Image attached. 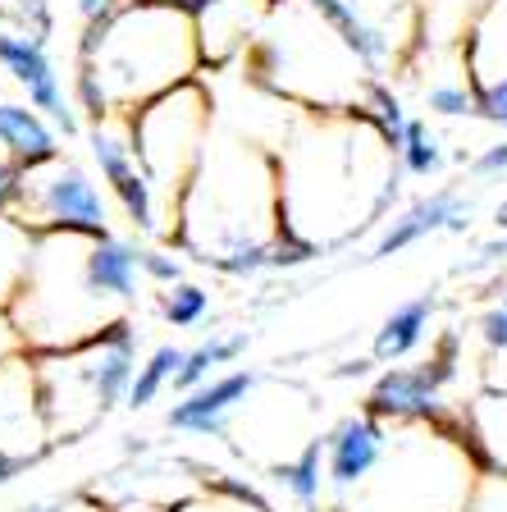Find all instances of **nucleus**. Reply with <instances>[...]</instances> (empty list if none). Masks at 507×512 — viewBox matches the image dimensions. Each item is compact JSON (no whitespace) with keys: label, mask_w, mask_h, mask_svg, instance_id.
I'll list each match as a JSON object with an SVG mask.
<instances>
[{"label":"nucleus","mask_w":507,"mask_h":512,"mask_svg":"<svg viewBox=\"0 0 507 512\" xmlns=\"http://www.w3.org/2000/svg\"><path fill=\"white\" fill-rule=\"evenodd\" d=\"M261 384L256 371H224L211 384H201L192 394H183L179 403L165 412V426L179 435H201V439H220L229 430V421L238 416V407L252 398V389Z\"/></svg>","instance_id":"obj_16"},{"label":"nucleus","mask_w":507,"mask_h":512,"mask_svg":"<svg viewBox=\"0 0 507 512\" xmlns=\"http://www.w3.org/2000/svg\"><path fill=\"white\" fill-rule=\"evenodd\" d=\"M503 307H507V293H503Z\"/></svg>","instance_id":"obj_44"},{"label":"nucleus","mask_w":507,"mask_h":512,"mask_svg":"<svg viewBox=\"0 0 507 512\" xmlns=\"http://www.w3.org/2000/svg\"><path fill=\"white\" fill-rule=\"evenodd\" d=\"M174 252H179V247H165V243L142 247V275H147V284H156V288L183 284V261Z\"/></svg>","instance_id":"obj_31"},{"label":"nucleus","mask_w":507,"mask_h":512,"mask_svg":"<svg viewBox=\"0 0 507 512\" xmlns=\"http://www.w3.org/2000/svg\"><path fill=\"white\" fill-rule=\"evenodd\" d=\"M55 156H60V133L51 119L32 101H0V160H14L28 170Z\"/></svg>","instance_id":"obj_17"},{"label":"nucleus","mask_w":507,"mask_h":512,"mask_svg":"<svg viewBox=\"0 0 507 512\" xmlns=\"http://www.w3.org/2000/svg\"><path fill=\"white\" fill-rule=\"evenodd\" d=\"M462 426L476 444L485 471H498L507 476V389H485L462 407Z\"/></svg>","instance_id":"obj_21"},{"label":"nucleus","mask_w":507,"mask_h":512,"mask_svg":"<svg viewBox=\"0 0 507 512\" xmlns=\"http://www.w3.org/2000/svg\"><path fill=\"white\" fill-rule=\"evenodd\" d=\"M128 124H133V151H138L142 174L151 179L165 211L179 224V202L215 133L211 87L201 83V78H192V83L174 87V92L147 101L142 110H133Z\"/></svg>","instance_id":"obj_8"},{"label":"nucleus","mask_w":507,"mask_h":512,"mask_svg":"<svg viewBox=\"0 0 507 512\" xmlns=\"http://www.w3.org/2000/svg\"><path fill=\"white\" fill-rule=\"evenodd\" d=\"M457 375V334H444L439 348L412 366H384L366 394V412L384 421H448L462 407H448V384Z\"/></svg>","instance_id":"obj_10"},{"label":"nucleus","mask_w":507,"mask_h":512,"mask_svg":"<svg viewBox=\"0 0 507 512\" xmlns=\"http://www.w3.org/2000/svg\"><path fill=\"white\" fill-rule=\"evenodd\" d=\"M0 69L28 92V101L51 119L60 138H78V133H83V110H78L74 96L64 92L46 42H37V37H28V32L10 28L5 14H0Z\"/></svg>","instance_id":"obj_12"},{"label":"nucleus","mask_w":507,"mask_h":512,"mask_svg":"<svg viewBox=\"0 0 507 512\" xmlns=\"http://www.w3.org/2000/svg\"><path fill=\"white\" fill-rule=\"evenodd\" d=\"M183 357H188V348H174V343H160V348H151L147 357H142L133 384H128V403L124 407H133V412H147V407L156 403L165 389H174V375H179Z\"/></svg>","instance_id":"obj_27"},{"label":"nucleus","mask_w":507,"mask_h":512,"mask_svg":"<svg viewBox=\"0 0 507 512\" xmlns=\"http://www.w3.org/2000/svg\"><path fill=\"white\" fill-rule=\"evenodd\" d=\"M96 234H37V256L23 279L10 316L19 325L23 352H69L133 320V307L110 298L92 279L87 243Z\"/></svg>","instance_id":"obj_6"},{"label":"nucleus","mask_w":507,"mask_h":512,"mask_svg":"<svg viewBox=\"0 0 507 512\" xmlns=\"http://www.w3.org/2000/svg\"><path fill=\"white\" fill-rule=\"evenodd\" d=\"M23 512H110L96 494H69V499H46V503H23Z\"/></svg>","instance_id":"obj_36"},{"label":"nucleus","mask_w":507,"mask_h":512,"mask_svg":"<svg viewBox=\"0 0 507 512\" xmlns=\"http://www.w3.org/2000/svg\"><path fill=\"white\" fill-rule=\"evenodd\" d=\"M19 352H23L19 325H14L10 307H5V302H0V362H5V357H19Z\"/></svg>","instance_id":"obj_38"},{"label":"nucleus","mask_w":507,"mask_h":512,"mask_svg":"<svg viewBox=\"0 0 507 512\" xmlns=\"http://www.w3.org/2000/svg\"><path fill=\"white\" fill-rule=\"evenodd\" d=\"M434 311H439L434 293H421V298L398 302V307H393L389 316L380 320L375 339H370V362H380V366H398V362H407V357H412V352L421 348L425 339H430Z\"/></svg>","instance_id":"obj_19"},{"label":"nucleus","mask_w":507,"mask_h":512,"mask_svg":"<svg viewBox=\"0 0 507 512\" xmlns=\"http://www.w3.org/2000/svg\"><path fill=\"white\" fill-rule=\"evenodd\" d=\"M174 5H188V10H192V5H201V0H174Z\"/></svg>","instance_id":"obj_43"},{"label":"nucleus","mask_w":507,"mask_h":512,"mask_svg":"<svg viewBox=\"0 0 507 512\" xmlns=\"http://www.w3.org/2000/svg\"><path fill=\"white\" fill-rule=\"evenodd\" d=\"M138 366L142 362H138V330H133V320L101 334V339L83 343V348L37 357L55 444H74V439L92 435L119 403H128V384H133Z\"/></svg>","instance_id":"obj_7"},{"label":"nucleus","mask_w":507,"mask_h":512,"mask_svg":"<svg viewBox=\"0 0 507 512\" xmlns=\"http://www.w3.org/2000/svg\"><path fill=\"white\" fill-rule=\"evenodd\" d=\"M384 444H389V421L375 412H352L343 416L334 430L325 435V476H329V494L343 499L361 485V480L375 471V462L384 458Z\"/></svg>","instance_id":"obj_14"},{"label":"nucleus","mask_w":507,"mask_h":512,"mask_svg":"<svg viewBox=\"0 0 507 512\" xmlns=\"http://www.w3.org/2000/svg\"><path fill=\"white\" fill-rule=\"evenodd\" d=\"M275 0H201L192 5L197 19V42L206 69H233L247 55V46L256 42L265 14Z\"/></svg>","instance_id":"obj_15"},{"label":"nucleus","mask_w":507,"mask_h":512,"mask_svg":"<svg viewBox=\"0 0 507 512\" xmlns=\"http://www.w3.org/2000/svg\"><path fill=\"white\" fill-rule=\"evenodd\" d=\"M55 448L60 444H55L51 416H46L37 357L32 352L5 357L0 362V453H10L19 467H37Z\"/></svg>","instance_id":"obj_11"},{"label":"nucleus","mask_w":507,"mask_h":512,"mask_svg":"<svg viewBox=\"0 0 507 512\" xmlns=\"http://www.w3.org/2000/svg\"><path fill=\"white\" fill-rule=\"evenodd\" d=\"M19 471H28V467H19V462H14L10 453H0V485H10V480L19 476Z\"/></svg>","instance_id":"obj_40"},{"label":"nucleus","mask_w":507,"mask_h":512,"mask_svg":"<svg viewBox=\"0 0 507 512\" xmlns=\"http://www.w3.org/2000/svg\"><path fill=\"white\" fill-rule=\"evenodd\" d=\"M375 37L398 51L402 64H412L425 42V0H343Z\"/></svg>","instance_id":"obj_18"},{"label":"nucleus","mask_w":507,"mask_h":512,"mask_svg":"<svg viewBox=\"0 0 507 512\" xmlns=\"http://www.w3.org/2000/svg\"><path fill=\"white\" fill-rule=\"evenodd\" d=\"M466 170L476 174V179H498V174H507V138L503 142H489L480 156L466 160Z\"/></svg>","instance_id":"obj_35"},{"label":"nucleus","mask_w":507,"mask_h":512,"mask_svg":"<svg viewBox=\"0 0 507 512\" xmlns=\"http://www.w3.org/2000/svg\"><path fill=\"white\" fill-rule=\"evenodd\" d=\"M494 229H498V234H507V202H498V211H494Z\"/></svg>","instance_id":"obj_42"},{"label":"nucleus","mask_w":507,"mask_h":512,"mask_svg":"<svg viewBox=\"0 0 507 512\" xmlns=\"http://www.w3.org/2000/svg\"><path fill=\"white\" fill-rule=\"evenodd\" d=\"M279 243H284V215H279L275 147L243 128L215 124L211 147L179 202L174 247L224 275H261L275 270Z\"/></svg>","instance_id":"obj_2"},{"label":"nucleus","mask_w":507,"mask_h":512,"mask_svg":"<svg viewBox=\"0 0 507 512\" xmlns=\"http://www.w3.org/2000/svg\"><path fill=\"white\" fill-rule=\"evenodd\" d=\"M23 197V165L14 160H0V215H14Z\"/></svg>","instance_id":"obj_37"},{"label":"nucleus","mask_w":507,"mask_h":512,"mask_svg":"<svg viewBox=\"0 0 507 512\" xmlns=\"http://www.w3.org/2000/svg\"><path fill=\"white\" fill-rule=\"evenodd\" d=\"M480 343H485L489 357H507V307L498 302V307H489L485 316H480Z\"/></svg>","instance_id":"obj_32"},{"label":"nucleus","mask_w":507,"mask_h":512,"mask_svg":"<svg viewBox=\"0 0 507 512\" xmlns=\"http://www.w3.org/2000/svg\"><path fill=\"white\" fill-rule=\"evenodd\" d=\"M466 224H471V197L457 188H434L430 197H416L393 220H384L380 238L370 243V261L407 252V247L425 243L430 234H462Z\"/></svg>","instance_id":"obj_13"},{"label":"nucleus","mask_w":507,"mask_h":512,"mask_svg":"<svg viewBox=\"0 0 507 512\" xmlns=\"http://www.w3.org/2000/svg\"><path fill=\"white\" fill-rule=\"evenodd\" d=\"M457 51H462V64L476 87L507 78V0H489Z\"/></svg>","instance_id":"obj_20"},{"label":"nucleus","mask_w":507,"mask_h":512,"mask_svg":"<svg viewBox=\"0 0 507 512\" xmlns=\"http://www.w3.org/2000/svg\"><path fill=\"white\" fill-rule=\"evenodd\" d=\"M206 74L197 19L174 0H119L101 23L78 37L74 101L87 124L133 115L147 101Z\"/></svg>","instance_id":"obj_3"},{"label":"nucleus","mask_w":507,"mask_h":512,"mask_svg":"<svg viewBox=\"0 0 507 512\" xmlns=\"http://www.w3.org/2000/svg\"><path fill=\"white\" fill-rule=\"evenodd\" d=\"M471 512H507V476H498V471H485V480H480V490H476V503H471Z\"/></svg>","instance_id":"obj_34"},{"label":"nucleus","mask_w":507,"mask_h":512,"mask_svg":"<svg viewBox=\"0 0 507 512\" xmlns=\"http://www.w3.org/2000/svg\"><path fill=\"white\" fill-rule=\"evenodd\" d=\"M476 101H480V119H489V124H498L507 133V78L480 83L476 87Z\"/></svg>","instance_id":"obj_33"},{"label":"nucleus","mask_w":507,"mask_h":512,"mask_svg":"<svg viewBox=\"0 0 507 512\" xmlns=\"http://www.w3.org/2000/svg\"><path fill=\"white\" fill-rule=\"evenodd\" d=\"M14 215L32 234H115L106 188L87 165H78L64 151L23 170V197Z\"/></svg>","instance_id":"obj_9"},{"label":"nucleus","mask_w":507,"mask_h":512,"mask_svg":"<svg viewBox=\"0 0 507 512\" xmlns=\"http://www.w3.org/2000/svg\"><path fill=\"white\" fill-rule=\"evenodd\" d=\"M489 0H425V42L421 51L434 46H462V37L471 32V23L480 19Z\"/></svg>","instance_id":"obj_28"},{"label":"nucleus","mask_w":507,"mask_h":512,"mask_svg":"<svg viewBox=\"0 0 507 512\" xmlns=\"http://www.w3.org/2000/svg\"><path fill=\"white\" fill-rule=\"evenodd\" d=\"M398 165L407 179H439L448 170V147L444 138L430 128V119L412 115L398 138Z\"/></svg>","instance_id":"obj_26"},{"label":"nucleus","mask_w":507,"mask_h":512,"mask_svg":"<svg viewBox=\"0 0 507 512\" xmlns=\"http://www.w3.org/2000/svg\"><path fill=\"white\" fill-rule=\"evenodd\" d=\"M275 165L284 238L302 243L311 256L384 224L402 188L398 147L361 110H293L275 142Z\"/></svg>","instance_id":"obj_1"},{"label":"nucleus","mask_w":507,"mask_h":512,"mask_svg":"<svg viewBox=\"0 0 507 512\" xmlns=\"http://www.w3.org/2000/svg\"><path fill=\"white\" fill-rule=\"evenodd\" d=\"M485 480L462 412L448 421H389V444L352 494L334 499V512H471Z\"/></svg>","instance_id":"obj_5"},{"label":"nucleus","mask_w":507,"mask_h":512,"mask_svg":"<svg viewBox=\"0 0 507 512\" xmlns=\"http://www.w3.org/2000/svg\"><path fill=\"white\" fill-rule=\"evenodd\" d=\"M110 508V503H106ZM110 512H165V508H156V503H115Z\"/></svg>","instance_id":"obj_41"},{"label":"nucleus","mask_w":507,"mask_h":512,"mask_svg":"<svg viewBox=\"0 0 507 512\" xmlns=\"http://www.w3.org/2000/svg\"><path fill=\"white\" fill-rule=\"evenodd\" d=\"M238 69L252 92L320 115L366 110L375 83H384L370 74L316 0H275Z\"/></svg>","instance_id":"obj_4"},{"label":"nucleus","mask_w":507,"mask_h":512,"mask_svg":"<svg viewBox=\"0 0 507 512\" xmlns=\"http://www.w3.org/2000/svg\"><path fill=\"white\" fill-rule=\"evenodd\" d=\"M275 480L288 490V499L297 503V508H316L320 494L329 490V476H325V435L307 439V444L297 448V453H288V458L275 462Z\"/></svg>","instance_id":"obj_23"},{"label":"nucleus","mask_w":507,"mask_h":512,"mask_svg":"<svg viewBox=\"0 0 507 512\" xmlns=\"http://www.w3.org/2000/svg\"><path fill=\"white\" fill-rule=\"evenodd\" d=\"M32 256H37V234L19 215H0V302L5 307L19 298L23 279L32 270Z\"/></svg>","instance_id":"obj_25"},{"label":"nucleus","mask_w":507,"mask_h":512,"mask_svg":"<svg viewBox=\"0 0 507 512\" xmlns=\"http://www.w3.org/2000/svg\"><path fill=\"white\" fill-rule=\"evenodd\" d=\"M160 316L174 330H197L201 320L211 316V288L192 284V279H183L174 288H160Z\"/></svg>","instance_id":"obj_30"},{"label":"nucleus","mask_w":507,"mask_h":512,"mask_svg":"<svg viewBox=\"0 0 507 512\" xmlns=\"http://www.w3.org/2000/svg\"><path fill=\"white\" fill-rule=\"evenodd\" d=\"M115 5H119V0H78V19H83V28H87V23H101L110 10H115Z\"/></svg>","instance_id":"obj_39"},{"label":"nucleus","mask_w":507,"mask_h":512,"mask_svg":"<svg viewBox=\"0 0 507 512\" xmlns=\"http://www.w3.org/2000/svg\"><path fill=\"white\" fill-rule=\"evenodd\" d=\"M165 512H275V508L265 503V494L252 480L211 471V476H201L197 490H188L179 503H169Z\"/></svg>","instance_id":"obj_22"},{"label":"nucleus","mask_w":507,"mask_h":512,"mask_svg":"<svg viewBox=\"0 0 507 512\" xmlns=\"http://www.w3.org/2000/svg\"><path fill=\"white\" fill-rule=\"evenodd\" d=\"M247 348H252V334L247 330L220 334V339H206V343H197V348H188L179 375H174V394L183 398V394H192V389H201V384H211L215 375H224L220 366H233Z\"/></svg>","instance_id":"obj_24"},{"label":"nucleus","mask_w":507,"mask_h":512,"mask_svg":"<svg viewBox=\"0 0 507 512\" xmlns=\"http://www.w3.org/2000/svg\"><path fill=\"white\" fill-rule=\"evenodd\" d=\"M425 110L439 119H471L480 115V101H476V83H471V74H466V64H457L453 74L434 78L430 87L421 92Z\"/></svg>","instance_id":"obj_29"}]
</instances>
